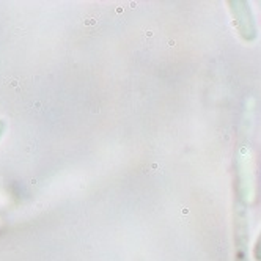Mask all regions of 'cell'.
Instances as JSON below:
<instances>
[{
    "instance_id": "3",
    "label": "cell",
    "mask_w": 261,
    "mask_h": 261,
    "mask_svg": "<svg viewBox=\"0 0 261 261\" xmlns=\"http://www.w3.org/2000/svg\"><path fill=\"white\" fill-rule=\"evenodd\" d=\"M253 259L255 261H261V233L256 238V242L253 246Z\"/></svg>"
},
{
    "instance_id": "2",
    "label": "cell",
    "mask_w": 261,
    "mask_h": 261,
    "mask_svg": "<svg viewBox=\"0 0 261 261\" xmlns=\"http://www.w3.org/2000/svg\"><path fill=\"white\" fill-rule=\"evenodd\" d=\"M228 7L233 16L234 27L241 38L244 41H255L258 36V29L250 4L246 2V0H230Z\"/></svg>"
},
{
    "instance_id": "1",
    "label": "cell",
    "mask_w": 261,
    "mask_h": 261,
    "mask_svg": "<svg viewBox=\"0 0 261 261\" xmlns=\"http://www.w3.org/2000/svg\"><path fill=\"white\" fill-rule=\"evenodd\" d=\"M234 204H233V244L234 261H249V217L246 192L241 184V175L236 172L234 184Z\"/></svg>"
},
{
    "instance_id": "4",
    "label": "cell",
    "mask_w": 261,
    "mask_h": 261,
    "mask_svg": "<svg viewBox=\"0 0 261 261\" xmlns=\"http://www.w3.org/2000/svg\"><path fill=\"white\" fill-rule=\"evenodd\" d=\"M4 129H5V123L0 120V136H2V133H4Z\"/></svg>"
}]
</instances>
